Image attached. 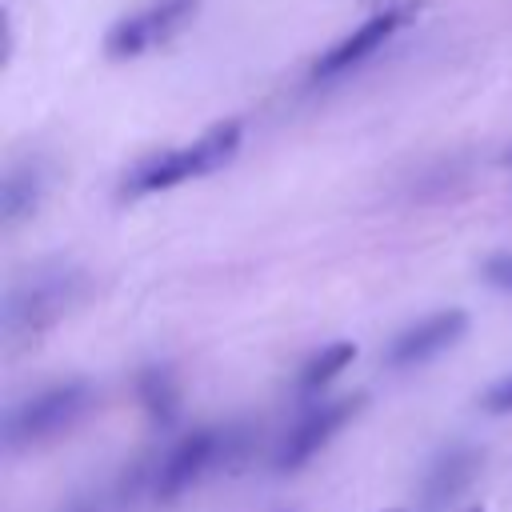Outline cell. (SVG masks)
Returning <instances> with one entry per match:
<instances>
[{
	"mask_svg": "<svg viewBox=\"0 0 512 512\" xmlns=\"http://www.w3.org/2000/svg\"><path fill=\"white\" fill-rule=\"evenodd\" d=\"M352 360H356V344H348V340L328 344L324 352H316V356L304 364V372H300V388H304V392L324 388V384H328V380H336Z\"/></svg>",
	"mask_w": 512,
	"mask_h": 512,
	"instance_id": "7c38bea8",
	"label": "cell"
},
{
	"mask_svg": "<svg viewBox=\"0 0 512 512\" xmlns=\"http://www.w3.org/2000/svg\"><path fill=\"white\" fill-rule=\"evenodd\" d=\"M388 512H392V508H388Z\"/></svg>",
	"mask_w": 512,
	"mask_h": 512,
	"instance_id": "2e32d148",
	"label": "cell"
},
{
	"mask_svg": "<svg viewBox=\"0 0 512 512\" xmlns=\"http://www.w3.org/2000/svg\"><path fill=\"white\" fill-rule=\"evenodd\" d=\"M476 468H480V452L476 448H448L436 464H432V472H428V480H424V508H444V504H452L464 488H468V480L476 476Z\"/></svg>",
	"mask_w": 512,
	"mask_h": 512,
	"instance_id": "9c48e42d",
	"label": "cell"
},
{
	"mask_svg": "<svg viewBox=\"0 0 512 512\" xmlns=\"http://www.w3.org/2000/svg\"><path fill=\"white\" fill-rule=\"evenodd\" d=\"M488 412H512V376H504V380H496L488 392H484V400H480Z\"/></svg>",
	"mask_w": 512,
	"mask_h": 512,
	"instance_id": "4fadbf2b",
	"label": "cell"
},
{
	"mask_svg": "<svg viewBox=\"0 0 512 512\" xmlns=\"http://www.w3.org/2000/svg\"><path fill=\"white\" fill-rule=\"evenodd\" d=\"M192 12H196V0H152L148 8H140V12L124 16V20H116V24L108 28L104 48H108V56H136V52H144L148 44L172 36Z\"/></svg>",
	"mask_w": 512,
	"mask_h": 512,
	"instance_id": "5b68a950",
	"label": "cell"
},
{
	"mask_svg": "<svg viewBox=\"0 0 512 512\" xmlns=\"http://www.w3.org/2000/svg\"><path fill=\"white\" fill-rule=\"evenodd\" d=\"M80 292V276L72 268H44L28 284H16L4 300V332L8 336H32L48 328Z\"/></svg>",
	"mask_w": 512,
	"mask_h": 512,
	"instance_id": "7a4b0ae2",
	"label": "cell"
},
{
	"mask_svg": "<svg viewBox=\"0 0 512 512\" xmlns=\"http://www.w3.org/2000/svg\"><path fill=\"white\" fill-rule=\"evenodd\" d=\"M468 328V316L460 308H448V312H436V316H424L416 320L412 328H404L388 352H384V364L388 368H412V364H424L432 360L436 352H444L448 344H456Z\"/></svg>",
	"mask_w": 512,
	"mask_h": 512,
	"instance_id": "8992f818",
	"label": "cell"
},
{
	"mask_svg": "<svg viewBox=\"0 0 512 512\" xmlns=\"http://www.w3.org/2000/svg\"><path fill=\"white\" fill-rule=\"evenodd\" d=\"M360 404H364V396H340V400H332V404H320L316 412H308L284 440H280V448H276V472H296V468H304L356 412H360Z\"/></svg>",
	"mask_w": 512,
	"mask_h": 512,
	"instance_id": "277c9868",
	"label": "cell"
},
{
	"mask_svg": "<svg viewBox=\"0 0 512 512\" xmlns=\"http://www.w3.org/2000/svg\"><path fill=\"white\" fill-rule=\"evenodd\" d=\"M484 280L496 284V288H504V292H512V256H492L484 264Z\"/></svg>",
	"mask_w": 512,
	"mask_h": 512,
	"instance_id": "5bb4252c",
	"label": "cell"
},
{
	"mask_svg": "<svg viewBox=\"0 0 512 512\" xmlns=\"http://www.w3.org/2000/svg\"><path fill=\"white\" fill-rule=\"evenodd\" d=\"M236 148H240V120L212 124L196 144L140 160V164L124 176V184H120V188H124V196L164 192V188H172V184H184V180H192V176H204V172L220 168Z\"/></svg>",
	"mask_w": 512,
	"mask_h": 512,
	"instance_id": "6da1fadb",
	"label": "cell"
},
{
	"mask_svg": "<svg viewBox=\"0 0 512 512\" xmlns=\"http://www.w3.org/2000/svg\"><path fill=\"white\" fill-rule=\"evenodd\" d=\"M84 404H88L84 380H68V384H56L48 392H36L4 416V444L20 448V444H36V440L68 428L84 412Z\"/></svg>",
	"mask_w": 512,
	"mask_h": 512,
	"instance_id": "3957f363",
	"label": "cell"
},
{
	"mask_svg": "<svg viewBox=\"0 0 512 512\" xmlns=\"http://www.w3.org/2000/svg\"><path fill=\"white\" fill-rule=\"evenodd\" d=\"M136 392H140V404L148 408V416L156 424H172L176 412H180V396H176V384H172V372L168 368H144L136 376Z\"/></svg>",
	"mask_w": 512,
	"mask_h": 512,
	"instance_id": "8fae6325",
	"label": "cell"
},
{
	"mask_svg": "<svg viewBox=\"0 0 512 512\" xmlns=\"http://www.w3.org/2000/svg\"><path fill=\"white\" fill-rule=\"evenodd\" d=\"M396 24H400V12H380V16L364 20L356 32H348L340 44H332V48L316 60L312 76H340V72H348L352 64H360L364 56H372V52L396 32Z\"/></svg>",
	"mask_w": 512,
	"mask_h": 512,
	"instance_id": "ba28073f",
	"label": "cell"
},
{
	"mask_svg": "<svg viewBox=\"0 0 512 512\" xmlns=\"http://www.w3.org/2000/svg\"><path fill=\"white\" fill-rule=\"evenodd\" d=\"M40 200V168L36 164H12L0 188V216L4 224H16L20 216H28Z\"/></svg>",
	"mask_w": 512,
	"mask_h": 512,
	"instance_id": "30bf717a",
	"label": "cell"
},
{
	"mask_svg": "<svg viewBox=\"0 0 512 512\" xmlns=\"http://www.w3.org/2000/svg\"><path fill=\"white\" fill-rule=\"evenodd\" d=\"M220 448H224V436H220L216 428H200V432L184 436V440L164 456V464H160V472H156V496H160V500L184 496V492L216 464Z\"/></svg>",
	"mask_w": 512,
	"mask_h": 512,
	"instance_id": "52a82bcc",
	"label": "cell"
},
{
	"mask_svg": "<svg viewBox=\"0 0 512 512\" xmlns=\"http://www.w3.org/2000/svg\"><path fill=\"white\" fill-rule=\"evenodd\" d=\"M76 512H84V508H76Z\"/></svg>",
	"mask_w": 512,
	"mask_h": 512,
	"instance_id": "9a60e30c",
	"label": "cell"
}]
</instances>
